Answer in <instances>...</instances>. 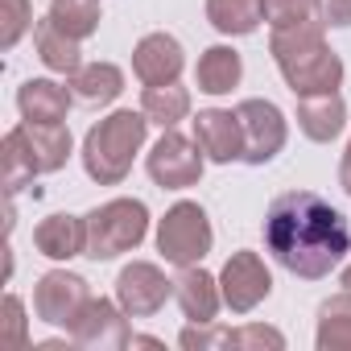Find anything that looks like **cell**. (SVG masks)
I'll list each match as a JSON object with an SVG mask.
<instances>
[{
	"label": "cell",
	"instance_id": "obj_10",
	"mask_svg": "<svg viewBox=\"0 0 351 351\" xmlns=\"http://www.w3.org/2000/svg\"><path fill=\"white\" fill-rule=\"evenodd\" d=\"M87 302H91V281L71 269H50L34 285V314L46 326H71Z\"/></svg>",
	"mask_w": 351,
	"mask_h": 351
},
{
	"label": "cell",
	"instance_id": "obj_16",
	"mask_svg": "<svg viewBox=\"0 0 351 351\" xmlns=\"http://www.w3.org/2000/svg\"><path fill=\"white\" fill-rule=\"evenodd\" d=\"M34 248L54 261V265H66L75 256H87V215H46L38 219L34 228Z\"/></svg>",
	"mask_w": 351,
	"mask_h": 351
},
{
	"label": "cell",
	"instance_id": "obj_22",
	"mask_svg": "<svg viewBox=\"0 0 351 351\" xmlns=\"http://www.w3.org/2000/svg\"><path fill=\"white\" fill-rule=\"evenodd\" d=\"M71 91H75V99L104 108V104L120 99V91H124V71H120L116 62H83V66L71 75Z\"/></svg>",
	"mask_w": 351,
	"mask_h": 351
},
{
	"label": "cell",
	"instance_id": "obj_20",
	"mask_svg": "<svg viewBox=\"0 0 351 351\" xmlns=\"http://www.w3.org/2000/svg\"><path fill=\"white\" fill-rule=\"evenodd\" d=\"M17 128H21V136H25V145H29V153H34L38 173H58V169L71 161L75 141H71L66 120H62V124H29V120H21Z\"/></svg>",
	"mask_w": 351,
	"mask_h": 351
},
{
	"label": "cell",
	"instance_id": "obj_4",
	"mask_svg": "<svg viewBox=\"0 0 351 351\" xmlns=\"http://www.w3.org/2000/svg\"><path fill=\"white\" fill-rule=\"evenodd\" d=\"M149 236V207L141 199H108L87 211V256L116 261L136 252Z\"/></svg>",
	"mask_w": 351,
	"mask_h": 351
},
{
	"label": "cell",
	"instance_id": "obj_25",
	"mask_svg": "<svg viewBox=\"0 0 351 351\" xmlns=\"http://www.w3.org/2000/svg\"><path fill=\"white\" fill-rule=\"evenodd\" d=\"M0 161H5V191H9V195L25 191L34 178H42L38 165H34V153H29V145H25V136H21V128H9V132H5Z\"/></svg>",
	"mask_w": 351,
	"mask_h": 351
},
{
	"label": "cell",
	"instance_id": "obj_12",
	"mask_svg": "<svg viewBox=\"0 0 351 351\" xmlns=\"http://www.w3.org/2000/svg\"><path fill=\"white\" fill-rule=\"evenodd\" d=\"M186 71V50L182 42L157 29V34H145L136 46H132V75L145 83V87H161V83H178Z\"/></svg>",
	"mask_w": 351,
	"mask_h": 351
},
{
	"label": "cell",
	"instance_id": "obj_32",
	"mask_svg": "<svg viewBox=\"0 0 351 351\" xmlns=\"http://www.w3.org/2000/svg\"><path fill=\"white\" fill-rule=\"evenodd\" d=\"M318 17L330 29H347L351 25V0H318Z\"/></svg>",
	"mask_w": 351,
	"mask_h": 351
},
{
	"label": "cell",
	"instance_id": "obj_24",
	"mask_svg": "<svg viewBox=\"0 0 351 351\" xmlns=\"http://www.w3.org/2000/svg\"><path fill=\"white\" fill-rule=\"evenodd\" d=\"M207 21L223 38H248L261 29V0H207Z\"/></svg>",
	"mask_w": 351,
	"mask_h": 351
},
{
	"label": "cell",
	"instance_id": "obj_27",
	"mask_svg": "<svg viewBox=\"0 0 351 351\" xmlns=\"http://www.w3.org/2000/svg\"><path fill=\"white\" fill-rule=\"evenodd\" d=\"M34 29V0H0V50H13Z\"/></svg>",
	"mask_w": 351,
	"mask_h": 351
},
{
	"label": "cell",
	"instance_id": "obj_34",
	"mask_svg": "<svg viewBox=\"0 0 351 351\" xmlns=\"http://www.w3.org/2000/svg\"><path fill=\"white\" fill-rule=\"evenodd\" d=\"M128 347H157V351H161L165 343H161L157 335H132V339H128Z\"/></svg>",
	"mask_w": 351,
	"mask_h": 351
},
{
	"label": "cell",
	"instance_id": "obj_18",
	"mask_svg": "<svg viewBox=\"0 0 351 351\" xmlns=\"http://www.w3.org/2000/svg\"><path fill=\"white\" fill-rule=\"evenodd\" d=\"M34 50H38V58H42V66L46 71H54V75H62V79H71L79 66H83V42L79 38H71L50 13L34 25Z\"/></svg>",
	"mask_w": 351,
	"mask_h": 351
},
{
	"label": "cell",
	"instance_id": "obj_5",
	"mask_svg": "<svg viewBox=\"0 0 351 351\" xmlns=\"http://www.w3.org/2000/svg\"><path fill=\"white\" fill-rule=\"evenodd\" d=\"M211 244H215V228H211L203 203H195V199H178L157 219V252L173 269L203 265Z\"/></svg>",
	"mask_w": 351,
	"mask_h": 351
},
{
	"label": "cell",
	"instance_id": "obj_19",
	"mask_svg": "<svg viewBox=\"0 0 351 351\" xmlns=\"http://www.w3.org/2000/svg\"><path fill=\"white\" fill-rule=\"evenodd\" d=\"M244 79V58L232 46H207L195 62V83L203 95H232Z\"/></svg>",
	"mask_w": 351,
	"mask_h": 351
},
{
	"label": "cell",
	"instance_id": "obj_31",
	"mask_svg": "<svg viewBox=\"0 0 351 351\" xmlns=\"http://www.w3.org/2000/svg\"><path fill=\"white\" fill-rule=\"evenodd\" d=\"M5 339L13 347H29V335H25V302L17 293L5 298Z\"/></svg>",
	"mask_w": 351,
	"mask_h": 351
},
{
	"label": "cell",
	"instance_id": "obj_13",
	"mask_svg": "<svg viewBox=\"0 0 351 351\" xmlns=\"http://www.w3.org/2000/svg\"><path fill=\"white\" fill-rule=\"evenodd\" d=\"M195 141L215 165L244 161V124L236 108H203L195 116Z\"/></svg>",
	"mask_w": 351,
	"mask_h": 351
},
{
	"label": "cell",
	"instance_id": "obj_30",
	"mask_svg": "<svg viewBox=\"0 0 351 351\" xmlns=\"http://www.w3.org/2000/svg\"><path fill=\"white\" fill-rule=\"evenodd\" d=\"M232 347H273V351H281V347H285V335H281L277 326L248 322V326H236V330H232Z\"/></svg>",
	"mask_w": 351,
	"mask_h": 351
},
{
	"label": "cell",
	"instance_id": "obj_11",
	"mask_svg": "<svg viewBox=\"0 0 351 351\" xmlns=\"http://www.w3.org/2000/svg\"><path fill=\"white\" fill-rule=\"evenodd\" d=\"M173 298V281L153 261H132L116 273V302L128 318H153Z\"/></svg>",
	"mask_w": 351,
	"mask_h": 351
},
{
	"label": "cell",
	"instance_id": "obj_28",
	"mask_svg": "<svg viewBox=\"0 0 351 351\" xmlns=\"http://www.w3.org/2000/svg\"><path fill=\"white\" fill-rule=\"evenodd\" d=\"M261 13L269 29H289V25L318 17V0H261Z\"/></svg>",
	"mask_w": 351,
	"mask_h": 351
},
{
	"label": "cell",
	"instance_id": "obj_7",
	"mask_svg": "<svg viewBox=\"0 0 351 351\" xmlns=\"http://www.w3.org/2000/svg\"><path fill=\"white\" fill-rule=\"evenodd\" d=\"M128 339H132V326H128V314L116 298L91 293V302L66 326V343H75L83 351H120V347H128Z\"/></svg>",
	"mask_w": 351,
	"mask_h": 351
},
{
	"label": "cell",
	"instance_id": "obj_26",
	"mask_svg": "<svg viewBox=\"0 0 351 351\" xmlns=\"http://www.w3.org/2000/svg\"><path fill=\"white\" fill-rule=\"evenodd\" d=\"M50 17L79 42H87L91 34H99V21H104V9L99 0H50Z\"/></svg>",
	"mask_w": 351,
	"mask_h": 351
},
{
	"label": "cell",
	"instance_id": "obj_21",
	"mask_svg": "<svg viewBox=\"0 0 351 351\" xmlns=\"http://www.w3.org/2000/svg\"><path fill=\"white\" fill-rule=\"evenodd\" d=\"M314 347L318 351H351V289H339L318 306Z\"/></svg>",
	"mask_w": 351,
	"mask_h": 351
},
{
	"label": "cell",
	"instance_id": "obj_8",
	"mask_svg": "<svg viewBox=\"0 0 351 351\" xmlns=\"http://www.w3.org/2000/svg\"><path fill=\"white\" fill-rule=\"evenodd\" d=\"M236 112H240V124H244V165H269L289 141L285 112L273 99H261V95L240 99Z\"/></svg>",
	"mask_w": 351,
	"mask_h": 351
},
{
	"label": "cell",
	"instance_id": "obj_1",
	"mask_svg": "<svg viewBox=\"0 0 351 351\" xmlns=\"http://www.w3.org/2000/svg\"><path fill=\"white\" fill-rule=\"evenodd\" d=\"M265 248L285 273L322 281L351 256V223L318 191H285L265 211Z\"/></svg>",
	"mask_w": 351,
	"mask_h": 351
},
{
	"label": "cell",
	"instance_id": "obj_33",
	"mask_svg": "<svg viewBox=\"0 0 351 351\" xmlns=\"http://www.w3.org/2000/svg\"><path fill=\"white\" fill-rule=\"evenodd\" d=\"M339 186H343V195L351 199V141H347V149H343V157H339Z\"/></svg>",
	"mask_w": 351,
	"mask_h": 351
},
{
	"label": "cell",
	"instance_id": "obj_9",
	"mask_svg": "<svg viewBox=\"0 0 351 351\" xmlns=\"http://www.w3.org/2000/svg\"><path fill=\"white\" fill-rule=\"evenodd\" d=\"M219 289H223V306L232 314H252L269 293H273V273L265 265L261 252L252 248H240L223 261L219 269Z\"/></svg>",
	"mask_w": 351,
	"mask_h": 351
},
{
	"label": "cell",
	"instance_id": "obj_17",
	"mask_svg": "<svg viewBox=\"0 0 351 351\" xmlns=\"http://www.w3.org/2000/svg\"><path fill=\"white\" fill-rule=\"evenodd\" d=\"M75 104V91L58 79H25L17 87V112L29 124H62Z\"/></svg>",
	"mask_w": 351,
	"mask_h": 351
},
{
	"label": "cell",
	"instance_id": "obj_2",
	"mask_svg": "<svg viewBox=\"0 0 351 351\" xmlns=\"http://www.w3.org/2000/svg\"><path fill=\"white\" fill-rule=\"evenodd\" d=\"M269 54L293 95H318V91H339L343 87V58L326 46V21L310 17L289 29L269 34Z\"/></svg>",
	"mask_w": 351,
	"mask_h": 351
},
{
	"label": "cell",
	"instance_id": "obj_14",
	"mask_svg": "<svg viewBox=\"0 0 351 351\" xmlns=\"http://www.w3.org/2000/svg\"><path fill=\"white\" fill-rule=\"evenodd\" d=\"M173 302H178L182 318H191V322H215V314L223 310L219 277L207 273L203 265H186L173 277Z\"/></svg>",
	"mask_w": 351,
	"mask_h": 351
},
{
	"label": "cell",
	"instance_id": "obj_35",
	"mask_svg": "<svg viewBox=\"0 0 351 351\" xmlns=\"http://www.w3.org/2000/svg\"><path fill=\"white\" fill-rule=\"evenodd\" d=\"M339 285H343V289H351V256L339 265Z\"/></svg>",
	"mask_w": 351,
	"mask_h": 351
},
{
	"label": "cell",
	"instance_id": "obj_3",
	"mask_svg": "<svg viewBox=\"0 0 351 351\" xmlns=\"http://www.w3.org/2000/svg\"><path fill=\"white\" fill-rule=\"evenodd\" d=\"M149 136V116L136 108H116L112 116L95 120L83 136V169L95 186H120L128 173L136 153L145 149Z\"/></svg>",
	"mask_w": 351,
	"mask_h": 351
},
{
	"label": "cell",
	"instance_id": "obj_23",
	"mask_svg": "<svg viewBox=\"0 0 351 351\" xmlns=\"http://www.w3.org/2000/svg\"><path fill=\"white\" fill-rule=\"evenodd\" d=\"M141 112L149 116V124L157 128H178L191 116V91L182 83H161V87H145L141 91Z\"/></svg>",
	"mask_w": 351,
	"mask_h": 351
},
{
	"label": "cell",
	"instance_id": "obj_15",
	"mask_svg": "<svg viewBox=\"0 0 351 351\" xmlns=\"http://www.w3.org/2000/svg\"><path fill=\"white\" fill-rule=\"evenodd\" d=\"M347 128V99L339 91H318V95H298V132L314 145L339 141Z\"/></svg>",
	"mask_w": 351,
	"mask_h": 351
},
{
	"label": "cell",
	"instance_id": "obj_29",
	"mask_svg": "<svg viewBox=\"0 0 351 351\" xmlns=\"http://www.w3.org/2000/svg\"><path fill=\"white\" fill-rule=\"evenodd\" d=\"M178 343L186 351H211V347H232V330L228 326H215V322H191L182 326Z\"/></svg>",
	"mask_w": 351,
	"mask_h": 351
},
{
	"label": "cell",
	"instance_id": "obj_6",
	"mask_svg": "<svg viewBox=\"0 0 351 351\" xmlns=\"http://www.w3.org/2000/svg\"><path fill=\"white\" fill-rule=\"evenodd\" d=\"M145 169H149L153 186L161 191H191L203 182L207 153L199 149L195 136H182L178 128H161V141L145 153Z\"/></svg>",
	"mask_w": 351,
	"mask_h": 351
}]
</instances>
